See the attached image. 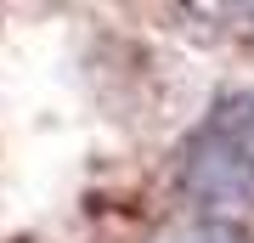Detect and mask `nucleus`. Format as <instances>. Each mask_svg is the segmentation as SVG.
Segmentation results:
<instances>
[{"mask_svg": "<svg viewBox=\"0 0 254 243\" xmlns=\"http://www.w3.org/2000/svg\"><path fill=\"white\" fill-rule=\"evenodd\" d=\"M192 192L209 204H254V90L215 108L187 159Z\"/></svg>", "mask_w": 254, "mask_h": 243, "instance_id": "obj_1", "label": "nucleus"}, {"mask_svg": "<svg viewBox=\"0 0 254 243\" xmlns=\"http://www.w3.org/2000/svg\"><path fill=\"white\" fill-rule=\"evenodd\" d=\"M181 243H249L243 232H232V226H198L192 238H181Z\"/></svg>", "mask_w": 254, "mask_h": 243, "instance_id": "obj_2", "label": "nucleus"}]
</instances>
